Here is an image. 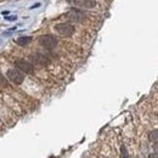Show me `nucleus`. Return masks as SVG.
<instances>
[{
    "label": "nucleus",
    "mask_w": 158,
    "mask_h": 158,
    "mask_svg": "<svg viewBox=\"0 0 158 158\" xmlns=\"http://www.w3.org/2000/svg\"><path fill=\"white\" fill-rule=\"evenodd\" d=\"M6 77H8V79L11 81V83H13L15 85H19L23 83L24 80V75L21 71H18L17 68H10V70L6 72Z\"/></svg>",
    "instance_id": "obj_1"
},
{
    "label": "nucleus",
    "mask_w": 158,
    "mask_h": 158,
    "mask_svg": "<svg viewBox=\"0 0 158 158\" xmlns=\"http://www.w3.org/2000/svg\"><path fill=\"white\" fill-rule=\"evenodd\" d=\"M54 29L57 34H60L62 37H71L74 33V26L70 23H57L55 24Z\"/></svg>",
    "instance_id": "obj_2"
},
{
    "label": "nucleus",
    "mask_w": 158,
    "mask_h": 158,
    "mask_svg": "<svg viewBox=\"0 0 158 158\" xmlns=\"http://www.w3.org/2000/svg\"><path fill=\"white\" fill-rule=\"evenodd\" d=\"M38 43L40 44V46L45 47V49L52 50L57 45V39L52 35H42V37H39Z\"/></svg>",
    "instance_id": "obj_3"
},
{
    "label": "nucleus",
    "mask_w": 158,
    "mask_h": 158,
    "mask_svg": "<svg viewBox=\"0 0 158 158\" xmlns=\"http://www.w3.org/2000/svg\"><path fill=\"white\" fill-rule=\"evenodd\" d=\"M15 67L18 71H21L23 73H32L34 71L33 65L31 62H28V61L22 60V58H18L15 61Z\"/></svg>",
    "instance_id": "obj_4"
},
{
    "label": "nucleus",
    "mask_w": 158,
    "mask_h": 158,
    "mask_svg": "<svg viewBox=\"0 0 158 158\" xmlns=\"http://www.w3.org/2000/svg\"><path fill=\"white\" fill-rule=\"evenodd\" d=\"M73 5L80 9H93L96 6V0H73Z\"/></svg>",
    "instance_id": "obj_5"
},
{
    "label": "nucleus",
    "mask_w": 158,
    "mask_h": 158,
    "mask_svg": "<svg viewBox=\"0 0 158 158\" xmlns=\"http://www.w3.org/2000/svg\"><path fill=\"white\" fill-rule=\"evenodd\" d=\"M66 17L70 19L71 22H83L85 18V16L79 11H70L66 15Z\"/></svg>",
    "instance_id": "obj_6"
},
{
    "label": "nucleus",
    "mask_w": 158,
    "mask_h": 158,
    "mask_svg": "<svg viewBox=\"0 0 158 158\" xmlns=\"http://www.w3.org/2000/svg\"><path fill=\"white\" fill-rule=\"evenodd\" d=\"M31 58H32V61H33L34 63L40 65V66H44V65H47V63H49V60H47V57L45 56V55H43V54L32 55Z\"/></svg>",
    "instance_id": "obj_7"
},
{
    "label": "nucleus",
    "mask_w": 158,
    "mask_h": 158,
    "mask_svg": "<svg viewBox=\"0 0 158 158\" xmlns=\"http://www.w3.org/2000/svg\"><path fill=\"white\" fill-rule=\"evenodd\" d=\"M32 42V38L31 37H19L17 40H16V43L19 45V46H27L28 44H31Z\"/></svg>",
    "instance_id": "obj_8"
},
{
    "label": "nucleus",
    "mask_w": 158,
    "mask_h": 158,
    "mask_svg": "<svg viewBox=\"0 0 158 158\" xmlns=\"http://www.w3.org/2000/svg\"><path fill=\"white\" fill-rule=\"evenodd\" d=\"M158 132H157V129H155V130H152V132L150 133V135H148V139H150V141L151 142H153L155 145H157V139H158Z\"/></svg>",
    "instance_id": "obj_9"
},
{
    "label": "nucleus",
    "mask_w": 158,
    "mask_h": 158,
    "mask_svg": "<svg viewBox=\"0 0 158 158\" xmlns=\"http://www.w3.org/2000/svg\"><path fill=\"white\" fill-rule=\"evenodd\" d=\"M9 86V83H8V80H6V78L4 77V75L0 73V88H8Z\"/></svg>",
    "instance_id": "obj_10"
},
{
    "label": "nucleus",
    "mask_w": 158,
    "mask_h": 158,
    "mask_svg": "<svg viewBox=\"0 0 158 158\" xmlns=\"http://www.w3.org/2000/svg\"><path fill=\"white\" fill-rule=\"evenodd\" d=\"M5 18L8 19V21H15L17 17H16V15H13V16H5Z\"/></svg>",
    "instance_id": "obj_11"
},
{
    "label": "nucleus",
    "mask_w": 158,
    "mask_h": 158,
    "mask_svg": "<svg viewBox=\"0 0 158 158\" xmlns=\"http://www.w3.org/2000/svg\"><path fill=\"white\" fill-rule=\"evenodd\" d=\"M122 155H123V158H128V153H127L125 147H122Z\"/></svg>",
    "instance_id": "obj_12"
},
{
    "label": "nucleus",
    "mask_w": 158,
    "mask_h": 158,
    "mask_svg": "<svg viewBox=\"0 0 158 158\" xmlns=\"http://www.w3.org/2000/svg\"><path fill=\"white\" fill-rule=\"evenodd\" d=\"M40 5H42V4H40V3H37V4H34V6H32V8L31 9H35V8H39V6Z\"/></svg>",
    "instance_id": "obj_13"
},
{
    "label": "nucleus",
    "mask_w": 158,
    "mask_h": 158,
    "mask_svg": "<svg viewBox=\"0 0 158 158\" xmlns=\"http://www.w3.org/2000/svg\"><path fill=\"white\" fill-rule=\"evenodd\" d=\"M150 158H158V155H157V153L155 152V153H152V155L150 156Z\"/></svg>",
    "instance_id": "obj_14"
},
{
    "label": "nucleus",
    "mask_w": 158,
    "mask_h": 158,
    "mask_svg": "<svg viewBox=\"0 0 158 158\" xmlns=\"http://www.w3.org/2000/svg\"><path fill=\"white\" fill-rule=\"evenodd\" d=\"M3 15L4 16H8L9 15V11H3Z\"/></svg>",
    "instance_id": "obj_15"
}]
</instances>
